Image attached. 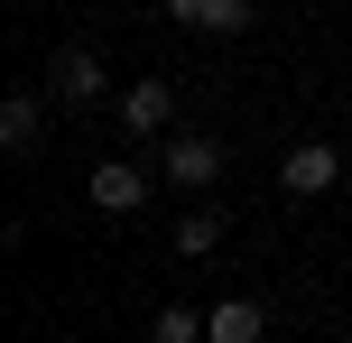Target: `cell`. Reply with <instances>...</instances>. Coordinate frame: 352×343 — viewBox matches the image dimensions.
I'll return each mask as SVG.
<instances>
[{"label": "cell", "instance_id": "cell-1", "mask_svg": "<svg viewBox=\"0 0 352 343\" xmlns=\"http://www.w3.org/2000/svg\"><path fill=\"white\" fill-rule=\"evenodd\" d=\"M47 93H56V102H74V111H84V102L111 111V74H102V56H93V47H56V56H47Z\"/></svg>", "mask_w": 352, "mask_h": 343}, {"label": "cell", "instance_id": "cell-2", "mask_svg": "<svg viewBox=\"0 0 352 343\" xmlns=\"http://www.w3.org/2000/svg\"><path fill=\"white\" fill-rule=\"evenodd\" d=\"M278 186H287V195H297V204L334 195V186H343V148H334V140H297V148H287V158H278Z\"/></svg>", "mask_w": 352, "mask_h": 343}, {"label": "cell", "instance_id": "cell-3", "mask_svg": "<svg viewBox=\"0 0 352 343\" xmlns=\"http://www.w3.org/2000/svg\"><path fill=\"white\" fill-rule=\"evenodd\" d=\"M158 177L186 186V195H204L213 177H223V140H204V130H176V140L158 148Z\"/></svg>", "mask_w": 352, "mask_h": 343}, {"label": "cell", "instance_id": "cell-4", "mask_svg": "<svg viewBox=\"0 0 352 343\" xmlns=\"http://www.w3.org/2000/svg\"><path fill=\"white\" fill-rule=\"evenodd\" d=\"M148 186H158V177H148L140 158H102V167L84 177V195H93V214H140Z\"/></svg>", "mask_w": 352, "mask_h": 343}, {"label": "cell", "instance_id": "cell-5", "mask_svg": "<svg viewBox=\"0 0 352 343\" xmlns=\"http://www.w3.org/2000/svg\"><path fill=\"white\" fill-rule=\"evenodd\" d=\"M111 121H121L130 140H158V130L176 121V93L158 84V74H140V84H121V93H111Z\"/></svg>", "mask_w": 352, "mask_h": 343}, {"label": "cell", "instance_id": "cell-6", "mask_svg": "<svg viewBox=\"0 0 352 343\" xmlns=\"http://www.w3.org/2000/svg\"><path fill=\"white\" fill-rule=\"evenodd\" d=\"M37 140H47V93H10L0 102V148L10 158H37Z\"/></svg>", "mask_w": 352, "mask_h": 343}, {"label": "cell", "instance_id": "cell-7", "mask_svg": "<svg viewBox=\"0 0 352 343\" xmlns=\"http://www.w3.org/2000/svg\"><path fill=\"white\" fill-rule=\"evenodd\" d=\"M260 297H213L204 307V343H260Z\"/></svg>", "mask_w": 352, "mask_h": 343}, {"label": "cell", "instance_id": "cell-8", "mask_svg": "<svg viewBox=\"0 0 352 343\" xmlns=\"http://www.w3.org/2000/svg\"><path fill=\"white\" fill-rule=\"evenodd\" d=\"M167 19H186V28H204V37H241L250 0H167Z\"/></svg>", "mask_w": 352, "mask_h": 343}, {"label": "cell", "instance_id": "cell-9", "mask_svg": "<svg viewBox=\"0 0 352 343\" xmlns=\"http://www.w3.org/2000/svg\"><path fill=\"white\" fill-rule=\"evenodd\" d=\"M167 251H176V260H213V251H223V214H186Z\"/></svg>", "mask_w": 352, "mask_h": 343}, {"label": "cell", "instance_id": "cell-10", "mask_svg": "<svg viewBox=\"0 0 352 343\" xmlns=\"http://www.w3.org/2000/svg\"><path fill=\"white\" fill-rule=\"evenodd\" d=\"M158 343H204V307H158Z\"/></svg>", "mask_w": 352, "mask_h": 343}]
</instances>
